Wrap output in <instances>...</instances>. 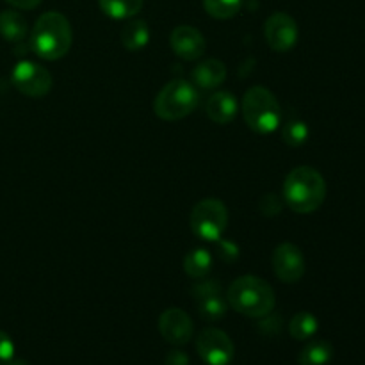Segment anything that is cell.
Wrapping results in <instances>:
<instances>
[{
    "instance_id": "1",
    "label": "cell",
    "mask_w": 365,
    "mask_h": 365,
    "mask_svg": "<svg viewBox=\"0 0 365 365\" xmlns=\"http://www.w3.org/2000/svg\"><path fill=\"white\" fill-rule=\"evenodd\" d=\"M282 196L291 210L312 214L327 198V182L323 175L310 166H298L285 177Z\"/></svg>"
},
{
    "instance_id": "2",
    "label": "cell",
    "mask_w": 365,
    "mask_h": 365,
    "mask_svg": "<svg viewBox=\"0 0 365 365\" xmlns=\"http://www.w3.org/2000/svg\"><path fill=\"white\" fill-rule=\"evenodd\" d=\"M73 32L64 14L48 11L36 20L31 32V46L41 59L57 61L71 48Z\"/></svg>"
},
{
    "instance_id": "3",
    "label": "cell",
    "mask_w": 365,
    "mask_h": 365,
    "mask_svg": "<svg viewBox=\"0 0 365 365\" xmlns=\"http://www.w3.org/2000/svg\"><path fill=\"white\" fill-rule=\"evenodd\" d=\"M227 302L235 312L260 319L273 312L277 296L266 280L246 274L232 282L227 291Z\"/></svg>"
},
{
    "instance_id": "4",
    "label": "cell",
    "mask_w": 365,
    "mask_h": 365,
    "mask_svg": "<svg viewBox=\"0 0 365 365\" xmlns=\"http://www.w3.org/2000/svg\"><path fill=\"white\" fill-rule=\"evenodd\" d=\"M242 116L257 134H273L282 121V109L277 96L262 86H253L242 96Z\"/></svg>"
},
{
    "instance_id": "5",
    "label": "cell",
    "mask_w": 365,
    "mask_h": 365,
    "mask_svg": "<svg viewBox=\"0 0 365 365\" xmlns=\"http://www.w3.org/2000/svg\"><path fill=\"white\" fill-rule=\"evenodd\" d=\"M200 95L192 82L175 78L168 82L153 102V110L164 121H177L189 116L196 109Z\"/></svg>"
},
{
    "instance_id": "6",
    "label": "cell",
    "mask_w": 365,
    "mask_h": 365,
    "mask_svg": "<svg viewBox=\"0 0 365 365\" xmlns=\"http://www.w3.org/2000/svg\"><path fill=\"white\" fill-rule=\"evenodd\" d=\"M228 227V210L221 200L205 198L195 205L191 212V230L198 239L216 242L223 237Z\"/></svg>"
},
{
    "instance_id": "7",
    "label": "cell",
    "mask_w": 365,
    "mask_h": 365,
    "mask_svg": "<svg viewBox=\"0 0 365 365\" xmlns=\"http://www.w3.org/2000/svg\"><path fill=\"white\" fill-rule=\"evenodd\" d=\"M11 82L21 95L43 98L52 89V73L34 61H20L11 71Z\"/></svg>"
},
{
    "instance_id": "8",
    "label": "cell",
    "mask_w": 365,
    "mask_h": 365,
    "mask_svg": "<svg viewBox=\"0 0 365 365\" xmlns=\"http://www.w3.org/2000/svg\"><path fill=\"white\" fill-rule=\"evenodd\" d=\"M196 351L207 365H228L234 360L232 339L220 328H205L196 337Z\"/></svg>"
},
{
    "instance_id": "9",
    "label": "cell",
    "mask_w": 365,
    "mask_h": 365,
    "mask_svg": "<svg viewBox=\"0 0 365 365\" xmlns=\"http://www.w3.org/2000/svg\"><path fill=\"white\" fill-rule=\"evenodd\" d=\"M264 38L274 52H289L298 43L299 29L294 18L287 13H274L264 24Z\"/></svg>"
},
{
    "instance_id": "10",
    "label": "cell",
    "mask_w": 365,
    "mask_h": 365,
    "mask_svg": "<svg viewBox=\"0 0 365 365\" xmlns=\"http://www.w3.org/2000/svg\"><path fill=\"white\" fill-rule=\"evenodd\" d=\"M192 298L202 319L220 321L227 314V299L223 296V289L216 280L198 282L192 287Z\"/></svg>"
},
{
    "instance_id": "11",
    "label": "cell",
    "mask_w": 365,
    "mask_h": 365,
    "mask_svg": "<svg viewBox=\"0 0 365 365\" xmlns=\"http://www.w3.org/2000/svg\"><path fill=\"white\" fill-rule=\"evenodd\" d=\"M273 269L284 284H296L305 274V257L292 242H282L273 252Z\"/></svg>"
},
{
    "instance_id": "12",
    "label": "cell",
    "mask_w": 365,
    "mask_h": 365,
    "mask_svg": "<svg viewBox=\"0 0 365 365\" xmlns=\"http://www.w3.org/2000/svg\"><path fill=\"white\" fill-rule=\"evenodd\" d=\"M159 331L171 346H185L192 339L195 327L191 317L182 309H168L159 317Z\"/></svg>"
},
{
    "instance_id": "13",
    "label": "cell",
    "mask_w": 365,
    "mask_h": 365,
    "mask_svg": "<svg viewBox=\"0 0 365 365\" xmlns=\"http://www.w3.org/2000/svg\"><path fill=\"white\" fill-rule=\"evenodd\" d=\"M170 45L175 56L184 61H196L205 53L207 41L198 29L191 25H178L170 36Z\"/></svg>"
},
{
    "instance_id": "14",
    "label": "cell",
    "mask_w": 365,
    "mask_h": 365,
    "mask_svg": "<svg viewBox=\"0 0 365 365\" xmlns=\"http://www.w3.org/2000/svg\"><path fill=\"white\" fill-rule=\"evenodd\" d=\"M207 116L217 125H227L237 116L239 103L234 93L230 91H217L207 100Z\"/></svg>"
},
{
    "instance_id": "15",
    "label": "cell",
    "mask_w": 365,
    "mask_h": 365,
    "mask_svg": "<svg viewBox=\"0 0 365 365\" xmlns=\"http://www.w3.org/2000/svg\"><path fill=\"white\" fill-rule=\"evenodd\" d=\"M192 84L202 89H216L227 78V66L220 59H207L191 71Z\"/></svg>"
},
{
    "instance_id": "16",
    "label": "cell",
    "mask_w": 365,
    "mask_h": 365,
    "mask_svg": "<svg viewBox=\"0 0 365 365\" xmlns=\"http://www.w3.org/2000/svg\"><path fill=\"white\" fill-rule=\"evenodd\" d=\"M27 20L21 13L7 9L0 13V36L9 43H20L27 38Z\"/></svg>"
},
{
    "instance_id": "17",
    "label": "cell",
    "mask_w": 365,
    "mask_h": 365,
    "mask_svg": "<svg viewBox=\"0 0 365 365\" xmlns=\"http://www.w3.org/2000/svg\"><path fill=\"white\" fill-rule=\"evenodd\" d=\"M150 41V27L145 20H130L121 31V43L130 52L145 48Z\"/></svg>"
},
{
    "instance_id": "18",
    "label": "cell",
    "mask_w": 365,
    "mask_h": 365,
    "mask_svg": "<svg viewBox=\"0 0 365 365\" xmlns=\"http://www.w3.org/2000/svg\"><path fill=\"white\" fill-rule=\"evenodd\" d=\"M212 269V255L205 248H195L184 257V271L195 280L205 278Z\"/></svg>"
},
{
    "instance_id": "19",
    "label": "cell",
    "mask_w": 365,
    "mask_h": 365,
    "mask_svg": "<svg viewBox=\"0 0 365 365\" xmlns=\"http://www.w3.org/2000/svg\"><path fill=\"white\" fill-rule=\"evenodd\" d=\"M334 359V348L328 341H312L299 351V365H327Z\"/></svg>"
},
{
    "instance_id": "20",
    "label": "cell",
    "mask_w": 365,
    "mask_h": 365,
    "mask_svg": "<svg viewBox=\"0 0 365 365\" xmlns=\"http://www.w3.org/2000/svg\"><path fill=\"white\" fill-rule=\"evenodd\" d=\"M100 9L114 20H127L143 9V0H98Z\"/></svg>"
},
{
    "instance_id": "21",
    "label": "cell",
    "mask_w": 365,
    "mask_h": 365,
    "mask_svg": "<svg viewBox=\"0 0 365 365\" xmlns=\"http://www.w3.org/2000/svg\"><path fill=\"white\" fill-rule=\"evenodd\" d=\"M319 328L316 316L310 312H299L296 314L291 319L289 324V331H291V337L296 341H309L310 337H314Z\"/></svg>"
},
{
    "instance_id": "22",
    "label": "cell",
    "mask_w": 365,
    "mask_h": 365,
    "mask_svg": "<svg viewBox=\"0 0 365 365\" xmlns=\"http://www.w3.org/2000/svg\"><path fill=\"white\" fill-rule=\"evenodd\" d=\"M203 7L216 20H228L241 11L242 0H203Z\"/></svg>"
},
{
    "instance_id": "23",
    "label": "cell",
    "mask_w": 365,
    "mask_h": 365,
    "mask_svg": "<svg viewBox=\"0 0 365 365\" xmlns=\"http://www.w3.org/2000/svg\"><path fill=\"white\" fill-rule=\"evenodd\" d=\"M309 135H310L309 125L302 120H292L282 127V139H284L285 145L292 146V148L305 145Z\"/></svg>"
},
{
    "instance_id": "24",
    "label": "cell",
    "mask_w": 365,
    "mask_h": 365,
    "mask_svg": "<svg viewBox=\"0 0 365 365\" xmlns=\"http://www.w3.org/2000/svg\"><path fill=\"white\" fill-rule=\"evenodd\" d=\"M14 359V344L6 331L0 330V365H7Z\"/></svg>"
},
{
    "instance_id": "25",
    "label": "cell",
    "mask_w": 365,
    "mask_h": 365,
    "mask_svg": "<svg viewBox=\"0 0 365 365\" xmlns=\"http://www.w3.org/2000/svg\"><path fill=\"white\" fill-rule=\"evenodd\" d=\"M187 364H189L187 355L178 351V349H175V351H171L170 355L166 356V365H187Z\"/></svg>"
},
{
    "instance_id": "26",
    "label": "cell",
    "mask_w": 365,
    "mask_h": 365,
    "mask_svg": "<svg viewBox=\"0 0 365 365\" xmlns=\"http://www.w3.org/2000/svg\"><path fill=\"white\" fill-rule=\"evenodd\" d=\"M7 4H11L13 7H16V9H34V7H38L39 4H41V0H6Z\"/></svg>"
},
{
    "instance_id": "27",
    "label": "cell",
    "mask_w": 365,
    "mask_h": 365,
    "mask_svg": "<svg viewBox=\"0 0 365 365\" xmlns=\"http://www.w3.org/2000/svg\"><path fill=\"white\" fill-rule=\"evenodd\" d=\"M7 365H29V364L24 362V360H14V359H13Z\"/></svg>"
}]
</instances>
